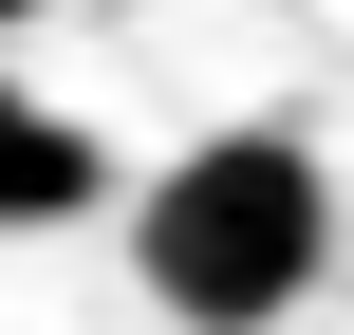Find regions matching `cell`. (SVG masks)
Listing matches in <instances>:
<instances>
[{"label":"cell","instance_id":"cell-2","mask_svg":"<svg viewBox=\"0 0 354 335\" xmlns=\"http://www.w3.org/2000/svg\"><path fill=\"white\" fill-rule=\"evenodd\" d=\"M93 205H112L93 112H56V93H19V75H0V224H93Z\"/></svg>","mask_w":354,"mask_h":335},{"label":"cell","instance_id":"cell-3","mask_svg":"<svg viewBox=\"0 0 354 335\" xmlns=\"http://www.w3.org/2000/svg\"><path fill=\"white\" fill-rule=\"evenodd\" d=\"M19 19H37V0H0V37H19Z\"/></svg>","mask_w":354,"mask_h":335},{"label":"cell","instance_id":"cell-1","mask_svg":"<svg viewBox=\"0 0 354 335\" xmlns=\"http://www.w3.org/2000/svg\"><path fill=\"white\" fill-rule=\"evenodd\" d=\"M336 261H354L336 242V168L299 131H205V149H168L131 186V280H149L168 335H280Z\"/></svg>","mask_w":354,"mask_h":335}]
</instances>
